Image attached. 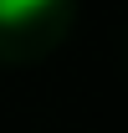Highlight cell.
Here are the masks:
<instances>
[{
	"label": "cell",
	"instance_id": "6da1fadb",
	"mask_svg": "<svg viewBox=\"0 0 128 133\" xmlns=\"http://www.w3.org/2000/svg\"><path fill=\"white\" fill-rule=\"evenodd\" d=\"M46 5H56V0H0V26H26V21H36Z\"/></svg>",
	"mask_w": 128,
	"mask_h": 133
}]
</instances>
